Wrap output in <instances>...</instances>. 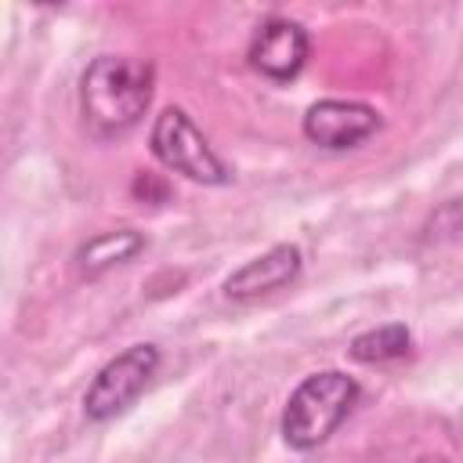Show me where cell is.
Returning a JSON list of instances; mask_svg holds the SVG:
<instances>
[{"instance_id": "2", "label": "cell", "mask_w": 463, "mask_h": 463, "mask_svg": "<svg viewBox=\"0 0 463 463\" xmlns=\"http://www.w3.org/2000/svg\"><path fill=\"white\" fill-rule=\"evenodd\" d=\"M354 402H358V380L354 376L336 373V369H322V373L304 376L282 409L286 445L297 452L318 449L347 420Z\"/></svg>"}, {"instance_id": "6", "label": "cell", "mask_w": 463, "mask_h": 463, "mask_svg": "<svg viewBox=\"0 0 463 463\" xmlns=\"http://www.w3.org/2000/svg\"><path fill=\"white\" fill-rule=\"evenodd\" d=\"M304 61H307V33L293 18H268L250 40V65L275 83L293 80L304 69Z\"/></svg>"}, {"instance_id": "3", "label": "cell", "mask_w": 463, "mask_h": 463, "mask_svg": "<svg viewBox=\"0 0 463 463\" xmlns=\"http://www.w3.org/2000/svg\"><path fill=\"white\" fill-rule=\"evenodd\" d=\"M152 152L166 170H174V174H181V177H188L195 184H228L232 181V170L224 166V159L210 148L203 130L177 105H170V109H163L156 116V123H152Z\"/></svg>"}, {"instance_id": "10", "label": "cell", "mask_w": 463, "mask_h": 463, "mask_svg": "<svg viewBox=\"0 0 463 463\" xmlns=\"http://www.w3.org/2000/svg\"><path fill=\"white\" fill-rule=\"evenodd\" d=\"M152 192H156V199H159V203L166 199V184H163V181H159L156 174H148V170H141V174L134 177V195L148 203V195H152Z\"/></svg>"}, {"instance_id": "7", "label": "cell", "mask_w": 463, "mask_h": 463, "mask_svg": "<svg viewBox=\"0 0 463 463\" xmlns=\"http://www.w3.org/2000/svg\"><path fill=\"white\" fill-rule=\"evenodd\" d=\"M304 268V257L293 242H279L271 250H264L260 257L246 260L242 268H235L228 279H224V297L228 300H257V297H268L282 286H289Z\"/></svg>"}, {"instance_id": "5", "label": "cell", "mask_w": 463, "mask_h": 463, "mask_svg": "<svg viewBox=\"0 0 463 463\" xmlns=\"http://www.w3.org/2000/svg\"><path fill=\"white\" fill-rule=\"evenodd\" d=\"M380 112L365 101H344V98H326L315 101L304 112V137L318 148H354L369 134H376Z\"/></svg>"}, {"instance_id": "8", "label": "cell", "mask_w": 463, "mask_h": 463, "mask_svg": "<svg viewBox=\"0 0 463 463\" xmlns=\"http://www.w3.org/2000/svg\"><path fill=\"white\" fill-rule=\"evenodd\" d=\"M145 250V235L137 228H112V232H98L90 235L80 250H76V268L87 279H98L127 260H134Z\"/></svg>"}, {"instance_id": "9", "label": "cell", "mask_w": 463, "mask_h": 463, "mask_svg": "<svg viewBox=\"0 0 463 463\" xmlns=\"http://www.w3.org/2000/svg\"><path fill=\"white\" fill-rule=\"evenodd\" d=\"M409 344H412L409 329L402 322H391V326L358 333L347 347V358H354L362 365H380V362H394V358L409 354Z\"/></svg>"}, {"instance_id": "1", "label": "cell", "mask_w": 463, "mask_h": 463, "mask_svg": "<svg viewBox=\"0 0 463 463\" xmlns=\"http://www.w3.org/2000/svg\"><path fill=\"white\" fill-rule=\"evenodd\" d=\"M156 90V69L141 58L101 54L80 76V112L94 137H119L137 127Z\"/></svg>"}, {"instance_id": "4", "label": "cell", "mask_w": 463, "mask_h": 463, "mask_svg": "<svg viewBox=\"0 0 463 463\" xmlns=\"http://www.w3.org/2000/svg\"><path fill=\"white\" fill-rule=\"evenodd\" d=\"M159 369V347L156 344H130L116 358H109L98 376L90 380L83 394V416L94 423H105L119 412H127L137 394L148 387V380Z\"/></svg>"}]
</instances>
